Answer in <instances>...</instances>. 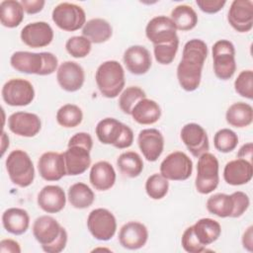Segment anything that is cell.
<instances>
[{
	"label": "cell",
	"mask_w": 253,
	"mask_h": 253,
	"mask_svg": "<svg viewBox=\"0 0 253 253\" xmlns=\"http://www.w3.org/2000/svg\"><path fill=\"white\" fill-rule=\"evenodd\" d=\"M207 56L208 46L204 41L192 39L185 43L182 59L177 66V78L182 89L192 92L199 88Z\"/></svg>",
	"instance_id": "obj_1"
},
{
	"label": "cell",
	"mask_w": 253,
	"mask_h": 253,
	"mask_svg": "<svg viewBox=\"0 0 253 253\" xmlns=\"http://www.w3.org/2000/svg\"><path fill=\"white\" fill-rule=\"evenodd\" d=\"M33 234L47 253L61 252L67 243V232L60 223L50 215H41L33 223Z\"/></svg>",
	"instance_id": "obj_2"
},
{
	"label": "cell",
	"mask_w": 253,
	"mask_h": 253,
	"mask_svg": "<svg viewBox=\"0 0 253 253\" xmlns=\"http://www.w3.org/2000/svg\"><path fill=\"white\" fill-rule=\"evenodd\" d=\"M10 63L19 72L42 76L52 74L58 66L57 57L47 51H16L11 55Z\"/></svg>",
	"instance_id": "obj_3"
},
{
	"label": "cell",
	"mask_w": 253,
	"mask_h": 253,
	"mask_svg": "<svg viewBox=\"0 0 253 253\" xmlns=\"http://www.w3.org/2000/svg\"><path fill=\"white\" fill-rule=\"evenodd\" d=\"M97 87L106 98H116L125 87V70L117 60H108L101 63L95 73Z\"/></svg>",
	"instance_id": "obj_4"
},
{
	"label": "cell",
	"mask_w": 253,
	"mask_h": 253,
	"mask_svg": "<svg viewBox=\"0 0 253 253\" xmlns=\"http://www.w3.org/2000/svg\"><path fill=\"white\" fill-rule=\"evenodd\" d=\"M95 132L100 142L119 149L127 148L133 142L132 129L114 118L101 120L96 126Z\"/></svg>",
	"instance_id": "obj_5"
},
{
	"label": "cell",
	"mask_w": 253,
	"mask_h": 253,
	"mask_svg": "<svg viewBox=\"0 0 253 253\" xmlns=\"http://www.w3.org/2000/svg\"><path fill=\"white\" fill-rule=\"evenodd\" d=\"M6 170L11 182L21 188L29 187L35 179V167L30 155L16 149L9 153L6 162Z\"/></svg>",
	"instance_id": "obj_6"
},
{
	"label": "cell",
	"mask_w": 253,
	"mask_h": 253,
	"mask_svg": "<svg viewBox=\"0 0 253 253\" xmlns=\"http://www.w3.org/2000/svg\"><path fill=\"white\" fill-rule=\"evenodd\" d=\"M198 158L195 186L200 194L207 195L215 190L218 185V160L210 152H205Z\"/></svg>",
	"instance_id": "obj_7"
},
{
	"label": "cell",
	"mask_w": 253,
	"mask_h": 253,
	"mask_svg": "<svg viewBox=\"0 0 253 253\" xmlns=\"http://www.w3.org/2000/svg\"><path fill=\"white\" fill-rule=\"evenodd\" d=\"M213 71L221 80L230 79L236 71L235 47L227 40H219L212 45Z\"/></svg>",
	"instance_id": "obj_8"
},
{
	"label": "cell",
	"mask_w": 253,
	"mask_h": 253,
	"mask_svg": "<svg viewBox=\"0 0 253 253\" xmlns=\"http://www.w3.org/2000/svg\"><path fill=\"white\" fill-rule=\"evenodd\" d=\"M52 21L65 32H74L86 24V14L82 7L68 2L59 3L51 14Z\"/></svg>",
	"instance_id": "obj_9"
},
{
	"label": "cell",
	"mask_w": 253,
	"mask_h": 253,
	"mask_svg": "<svg viewBox=\"0 0 253 253\" xmlns=\"http://www.w3.org/2000/svg\"><path fill=\"white\" fill-rule=\"evenodd\" d=\"M1 95L7 105L24 107L34 101L35 89L30 81L22 78H13L3 85Z\"/></svg>",
	"instance_id": "obj_10"
},
{
	"label": "cell",
	"mask_w": 253,
	"mask_h": 253,
	"mask_svg": "<svg viewBox=\"0 0 253 253\" xmlns=\"http://www.w3.org/2000/svg\"><path fill=\"white\" fill-rule=\"evenodd\" d=\"M87 227L94 238L100 241H108L112 239L117 231V220L109 210L99 208L89 213Z\"/></svg>",
	"instance_id": "obj_11"
},
{
	"label": "cell",
	"mask_w": 253,
	"mask_h": 253,
	"mask_svg": "<svg viewBox=\"0 0 253 253\" xmlns=\"http://www.w3.org/2000/svg\"><path fill=\"white\" fill-rule=\"evenodd\" d=\"M193 172V162L182 151L168 154L160 164V174L171 181H184L190 178Z\"/></svg>",
	"instance_id": "obj_12"
},
{
	"label": "cell",
	"mask_w": 253,
	"mask_h": 253,
	"mask_svg": "<svg viewBox=\"0 0 253 253\" xmlns=\"http://www.w3.org/2000/svg\"><path fill=\"white\" fill-rule=\"evenodd\" d=\"M145 35L154 45L167 43L179 39L173 21L166 16L152 18L146 25Z\"/></svg>",
	"instance_id": "obj_13"
},
{
	"label": "cell",
	"mask_w": 253,
	"mask_h": 253,
	"mask_svg": "<svg viewBox=\"0 0 253 253\" xmlns=\"http://www.w3.org/2000/svg\"><path fill=\"white\" fill-rule=\"evenodd\" d=\"M181 139L188 150L195 157H200L210 149L209 137L205 128L196 124L190 123L185 125L181 129Z\"/></svg>",
	"instance_id": "obj_14"
},
{
	"label": "cell",
	"mask_w": 253,
	"mask_h": 253,
	"mask_svg": "<svg viewBox=\"0 0 253 253\" xmlns=\"http://www.w3.org/2000/svg\"><path fill=\"white\" fill-rule=\"evenodd\" d=\"M227 20L235 31L239 33L249 32L253 27V1H232L228 11Z\"/></svg>",
	"instance_id": "obj_15"
},
{
	"label": "cell",
	"mask_w": 253,
	"mask_h": 253,
	"mask_svg": "<svg viewBox=\"0 0 253 253\" xmlns=\"http://www.w3.org/2000/svg\"><path fill=\"white\" fill-rule=\"evenodd\" d=\"M56 80L64 91L76 92L81 89L84 84V69L75 61H64L57 68Z\"/></svg>",
	"instance_id": "obj_16"
},
{
	"label": "cell",
	"mask_w": 253,
	"mask_h": 253,
	"mask_svg": "<svg viewBox=\"0 0 253 253\" xmlns=\"http://www.w3.org/2000/svg\"><path fill=\"white\" fill-rule=\"evenodd\" d=\"M20 37L22 42L30 47H44L52 42L53 30L46 22H34L22 29Z\"/></svg>",
	"instance_id": "obj_17"
},
{
	"label": "cell",
	"mask_w": 253,
	"mask_h": 253,
	"mask_svg": "<svg viewBox=\"0 0 253 253\" xmlns=\"http://www.w3.org/2000/svg\"><path fill=\"white\" fill-rule=\"evenodd\" d=\"M38 170L45 181H58L66 175L63 153L48 151L42 154L38 161Z\"/></svg>",
	"instance_id": "obj_18"
},
{
	"label": "cell",
	"mask_w": 253,
	"mask_h": 253,
	"mask_svg": "<svg viewBox=\"0 0 253 253\" xmlns=\"http://www.w3.org/2000/svg\"><path fill=\"white\" fill-rule=\"evenodd\" d=\"M9 129L24 137H33L37 135L42 127V122L38 115L28 112H16L8 118Z\"/></svg>",
	"instance_id": "obj_19"
},
{
	"label": "cell",
	"mask_w": 253,
	"mask_h": 253,
	"mask_svg": "<svg viewBox=\"0 0 253 253\" xmlns=\"http://www.w3.org/2000/svg\"><path fill=\"white\" fill-rule=\"evenodd\" d=\"M138 147L147 161H156L164 149V137L156 128H145L137 136Z\"/></svg>",
	"instance_id": "obj_20"
},
{
	"label": "cell",
	"mask_w": 253,
	"mask_h": 253,
	"mask_svg": "<svg viewBox=\"0 0 253 253\" xmlns=\"http://www.w3.org/2000/svg\"><path fill=\"white\" fill-rule=\"evenodd\" d=\"M67 146V150L63 153L66 175L77 176L83 174L91 165V150L78 144Z\"/></svg>",
	"instance_id": "obj_21"
},
{
	"label": "cell",
	"mask_w": 253,
	"mask_h": 253,
	"mask_svg": "<svg viewBox=\"0 0 253 253\" xmlns=\"http://www.w3.org/2000/svg\"><path fill=\"white\" fill-rule=\"evenodd\" d=\"M148 239V230L138 221H128L124 224L119 232L120 244L128 250H136L145 245Z\"/></svg>",
	"instance_id": "obj_22"
},
{
	"label": "cell",
	"mask_w": 253,
	"mask_h": 253,
	"mask_svg": "<svg viewBox=\"0 0 253 253\" xmlns=\"http://www.w3.org/2000/svg\"><path fill=\"white\" fill-rule=\"evenodd\" d=\"M124 63L126 69L134 75L145 74L151 67V55L143 45H131L124 53Z\"/></svg>",
	"instance_id": "obj_23"
},
{
	"label": "cell",
	"mask_w": 253,
	"mask_h": 253,
	"mask_svg": "<svg viewBox=\"0 0 253 253\" xmlns=\"http://www.w3.org/2000/svg\"><path fill=\"white\" fill-rule=\"evenodd\" d=\"M253 176L252 162L237 158L227 162L223 169L224 181L232 186H240L250 182Z\"/></svg>",
	"instance_id": "obj_24"
},
{
	"label": "cell",
	"mask_w": 253,
	"mask_h": 253,
	"mask_svg": "<svg viewBox=\"0 0 253 253\" xmlns=\"http://www.w3.org/2000/svg\"><path fill=\"white\" fill-rule=\"evenodd\" d=\"M66 204L63 189L57 185L44 186L38 195L39 207L47 213H56L62 211Z\"/></svg>",
	"instance_id": "obj_25"
},
{
	"label": "cell",
	"mask_w": 253,
	"mask_h": 253,
	"mask_svg": "<svg viewBox=\"0 0 253 253\" xmlns=\"http://www.w3.org/2000/svg\"><path fill=\"white\" fill-rule=\"evenodd\" d=\"M116 171L108 161H99L95 163L90 170L89 180L91 185L98 191H107L111 189L116 182Z\"/></svg>",
	"instance_id": "obj_26"
},
{
	"label": "cell",
	"mask_w": 253,
	"mask_h": 253,
	"mask_svg": "<svg viewBox=\"0 0 253 253\" xmlns=\"http://www.w3.org/2000/svg\"><path fill=\"white\" fill-rule=\"evenodd\" d=\"M3 227L9 233L21 235L25 233L30 225V216L27 211L20 208L7 209L2 214Z\"/></svg>",
	"instance_id": "obj_27"
},
{
	"label": "cell",
	"mask_w": 253,
	"mask_h": 253,
	"mask_svg": "<svg viewBox=\"0 0 253 253\" xmlns=\"http://www.w3.org/2000/svg\"><path fill=\"white\" fill-rule=\"evenodd\" d=\"M130 116L140 125H153L161 117V109L154 100L143 98L132 109Z\"/></svg>",
	"instance_id": "obj_28"
},
{
	"label": "cell",
	"mask_w": 253,
	"mask_h": 253,
	"mask_svg": "<svg viewBox=\"0 0 253 253\" xmlns=\"http://www.w3.org/2000/svg\"><path fill=\"white\" fill-rule=\"evenodd\" d=\"M113 35L111 24L101 18L91 19L82 28V36L93 43H103L110 40Z\"/></svg>",
	"instance_id": "obj_29"
},
{
	"label": "cell",
	"mask_w": 253,
	"mask_h": 253,
	"mask_svg": "<svg viewBox=\"0 0 253 253\" xmlns=\"http://www.w3.org/2000/svg\"><path fill=\"white\" fill-rule=\"evenodd\" d=\"M192 226L197 239L206 247L216 241L221 233L220 224L216 220L209 217L199 219Z\"/></svg>",
	"instance_id": "obj_30"
},
{
	"label": "cell",
	"mask_w": 253,
	"mask_h": 253,
	"mask_svg": "<svg viewBox=\"0 0 253 253\" xmlns=\"http://www.w3.org/2000/svg\"><path fill=\"white\" fill-rule=\"evenodd\" d=\"M225 119L228 125L234 127H246L252 124L253 108L244 102L232 104L226 111Z\"/></svg>",
	"instance_id": "obj_31"
},
{
	"label": "cell",
	"mask_w": 253,
	"mask_h": 253,
	"mask_svg": "<svg viewBox=\"0 0 253 253\" xmlns=\"http://www.w3.org/2000/svg\"><path fill=\"white\" fill-rule=\"evenodd\" d=\"M24 20V8L16 0H4L0 3V22L9 29L18 27Z\"/></svg>",
	"instance_id": "obj_32"
},
{
	"label": "cell",
	"mask_w": 253,
	"mask_h": 253,
	"mask_svg": "<svg viewBox=\"0 0 253 253\" xmlns=\"http://www.w3.org/2000/svg\"><path fill=\"white\" fill-rule=\"evenodd\" d=\"M67 198L73 208L82 210L89 208L94 203L95 194L85 183L78 182L69 187Z\"/></svg>",
	"instance_id": "obj_33"
},
{
	"label": "cell",
	"mask_w": 253,
	"mask_h": 253,
	"mask_svg": "<svg viewBox=\"0 0 253 253\" xmlns=\"http://www.w3.org/2000/svg\"><path fill=\"white\" fill-rule=\"evenodd\" d=\"M207 210L218 217H232L234 203L231 195L217 193L207 201Z\"/></svg>",
	"instance_id": "obj_34"
},
{
	"label": "cell",
	"mask_w": 253,
	"mask_h": 253,
	"mask_svg": "<svg viewBox=\"0 0 253 253\" xmlns=\"http://www.w3.org/2000/svg\"><path fill=\"white\" fill-rule=\"evenodd\" d=\"M120 172L128 178H135L143 170V161L140 155L134 151H126L117 159Z\"/></svg>",
	"instance_id": "obj_35"
},
{
	"label": "cell",
	"mask_w": 253,
	"mask_h": 253,
	"mask_svg": "<svg viewBox=\"0 0 253 253\" xmlns=\"http://www.w3.org/2000/svg\"><path fill=\"white\" fill-rule=\"evenodd\" d=\"M171 20L179 31H190L198 24V15L189 5H178L171 12Z\"/></svg>",
	"instance_id": "obj_36"
},
{
	"label": "cell",
	"mask_w": 253,
	"mask_h": 253,
	"mask_svg": "<svg viewBox=\"0 0 253 253\" xmlns=\"http://www.w3.org/2000/svg\"><path fill=\"white\" fill-rule=\"evenodd\" d=\"M82 110L74 104H65L56 113V121L59 126L67 128L75 127L82 123Z\"/></svg>",
	"instance_id": "obj_37"
},
{
	"label": "cell",
	"mask_w": 253,
	"mask_h": 253,
	"mask_svg": "<svg viewBox=\"0 0 253 253\" xmlns=\"http://www.w3.org/2000/svg\"><path fill=\"white\" fill-rule=\"evenodd\" d=\"M143 98H146L145 92L137 86L126 87L119 98V106L123 113L130 115L133 107Z\"/></svg>",
	"instance_id": "obj_38"
},
{
	"label": "cell",
	"mask_w": 253,
	"mask_h": 253,
	"mask_svg": "<svg viewBox=\"0 0 253 253\" xmlns=\"http://www.w3.org/2000/svg\"><path fill=\"white\" fill-rule=\"evenodd\" d=\"M169 190V182L161 174L154 173L145 182V191L148 197L153 200L163 199Z\"/></svg>",
	"instance_id": "obj_39"
},
{
	"label": "cell",
	"mask_w": 253,
	"mask_h": 253,
	"mask_svg": "<svg viewBox=\"0 0 253 253\" xmlns=\"http://www.w3.org/2000/svg\"><path fill=\"white\" fill-rule=\"evenodd\" d=\"M238 144L237 134L229 128L217 130L213 136V145L216 150L222 153L231 152Z\"/></svg>",
	"instance_id": "obj_40"
},
{
	"label": "cell",
	"mask_w": 253,
	"mask_h": 253,
	"mask_svg": "<svg viewBox=\"0 0 253 253\" xmlns=\"http://www.w3.org/2000/svg\"><path fill=\"white\" fill-rule=\"evenodd\" d=\"M65 48L71 56L75 58H83L90 53L92 42L83 36H74L67 40Z\"/></svg>",
	"instance_id": "obj_41"
},
{
	"label": "cell",
	"mask_w": 253,
	"mask_h": 253,
	"mask_svg": "<svg viewBox=\"0 0 253 253\" xmlns=\"http://www.w3.org/2000/svg\"><path fill=\"white\" fill-rule=\"evenodd\" d=\"M179 46V39L174 40L167 43L162 44H155L153 51H154V57L156 61L160 64H170L178 51Z\"/></svg>",
	"instance_id": "obj_42"
},
{
	"label": "cell",
	"mask_w": 253,
	"mask_h": 253,
	"mask_svg": "<svg viewBox=\"0 0 253 253\" xmlns=\"http://www.w3.org/2000/svg\"><path fill=\"white\" fill-rule=\"evenodd\" d=\"M235 92L241 97L251 100L253 98V71H241L234 81Z\"/></svg>",
	"instance_id": "obj_43"
},
{
	"label": "cell",
	"mask_w": 253,
	"mask_h": 253,
	"mask_svg": "<svg viewBox=\"0 0 253 253\" xmlns=\"http://www.w3.org/2000/svg\"><path fill=\"white\" fill-rule=\"evenodd\" d=\"M181 244L184 250L189 253H201L206 250V246L202 245L197 239L193 230V226L185 229L182 235Z\"/></svg>",
	"instance_id": "obj_44"
},
{
	"label": "cell",
	"mask_w": 253,
	"mask_h": 253,
	"mask_svg": "<svg viewBox=\"0 0 253 253\" xmlns=\"http://www.w3.org/2000/svg\"><path fill=\"white\" fill-rule=\"evenodd\" d=\"M232 199H233V203H234V211H233V214L232 217H239L241 216L249 208L250 205V201H249V197L241 192V191H237L231 194Z\"/></svg>",
	"instance_id": "obj_45"
},
{
	"label": "cell",
	"mask_w": 253,
	"mask_h": 253,
	"mask_svg": "<svg viewBox=\"0 0 253 253\" xmlns=\"http://www.w3.org/2000/svg\"><path fill=\"white\" fill-rule=\"evenodd\" d=\"M196 4L201 11L207 14H215L219 12L226 4L224 0H197Z\"/></svg>",
	"instance_id": "obj_46"
},
{
	"label": "cell",
	"mask_w": 253,
	"mask_h": 253,
	"mask_svg": "<svg viewBox=\"0 0 253 253\" xmlns=\"http://www.w3.org/2000/svg\"><path fill=\"white\" fill-rule=\"evenodd\" d=\"M72 144L82 145L91 150L93 146V139L91 135L87 132H77L73 136H71L68 141V145H72Z\"/></svg>",
	"instance_id": "obj_47"
},
{
	"label": "cell",
	"mask_w": 253,
	"mask_h": 253,
	"mask_svg": "<svg viewBox=\"0 0 253 253\" xmlns=\"http://www.w3.org/2000/svg\"><path fill=\"white\" fill-rule=\"evenodd\" d=\"M21 4L26 13L37 14V13H40L43 9L45 1H43V0H22Z\"/></svg>",
	"instance_id": "obj_48"
},
{
	"label": "cell",
	"mask_w": 253,
	"mask_h": 253,
	"mask_svg": "<svg viewBox=\"0 0 253 253\" xmlns=\"http://www.w3.org/2000/svg\"><path fill=\"white\" fill-rule=\"evenodd\" d=\"M0 252L1 253H20V244L13 239H2L0 241Z\"/></svg>",
	"instance_id": "obj_49"
},
{
	"label": "cell",
	"mask_w": 253,
	"mask_h": 253,
	"mask_svg": "<svg viewBox=\"0 0 253 253\" xmlns=\"http://www.w3.org/2000/svg\"><path fill=\"white\" fill-rule=\"evenodd\" d=\"M242 245L249 252L253 251V226L250 225L243 233Z\"/></svg>",
	"instance_id": "obj_50"
},
{
	"label": "cell",
	"mask_w": 253,
	"mask_h": 253,
	"mask_svg": "<svg viewBox=\"0 0 253 253\" xmlns=\"http://www.w3.org/2000/svg\"><path fill=\"white\" fill-rule=\"evenodd\" d=\"M252 152H253V144L252 142H248L243 144L238 150L237 157L241 159H245L249 162H252Z\"/></svg>",
	"instance_id": "obj_51"
},
{
	"label": "cell",
	"mask_w": 253,
	"mask_h": 253,
	"mask_svg": "<svg viewBox=\"0 0 253 253\" xmlns=\"http://www.w3.org/2000/svg\"><path fill=\"white\" fill-rule=\"evenodd\" d=\"M9 147V137L5 131H2L1 135V155L3 156L6 149Z\"/></svg>",
	"instance_id": "obj_52"
}]
</instances>
